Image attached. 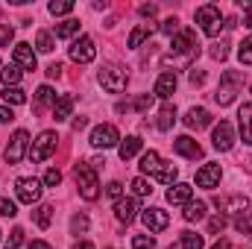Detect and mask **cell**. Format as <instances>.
<instances>
[{
	"instance_id": "6da1fadb",
	"label": "cell",
	"mask_w": 252,
	"mask_h": 249,
	"mask_svg": "<svg viewBox=\"0 0 252 249\" xmlns=\"http://www.w3.org/2000/svg\"><path fill=\"white\" fill-rule=\"evenodd\" d=\"M141 173L153 176V179H156V182H161V185H173V182H176V176H179V170H176L173 164L161 161V156H158L156 150H150V153H144V156H141Z\"/></svg>"
},
{
	"instance_id": "7a4b0ae2",
	"label": "cell",
	"mask_w": 252,
	"mask_h": 249,
	"mask_svg": "<svg viewBox=\"0 0 252 249\" xmlns=\"http://www.w3.org/2000/svg\"><path fill=\"white\" fill-rule=\"evenodd\" d=\"M241 88H244V76H241L238 70H226V73L220 76V85H217L214 103H220V106H232L235 97L241 94Z\"/></svg>"
},
{
	"instance_id": "3957f363",
	"label": "cell",
	"mask_w": 252,
	"mask_h": 249,
	"mask_svg": "<svg viewBox=\"0 0 252 249\" xmlns=\"http://www.w3.org/2000/svg\"><path fill=\"white\" fill-rule=\"evenodd\" d=\"M73 176H76V185H79V196L94 202L100 196V182H97V173L91 164H76L73 167Z\"/></svg>"
},
{
	"instance_id": "277c9868",
	"label": "cell",
	"mask_w": 252,
	"mask_h": 249,
	"mask_svg": "<svg viewBox=\"0 0 252 249\" xmlns=\"http://www.w3.org/2000/svg\"><path fill=\"white\" fill-rule=\"evenodd\" d=\"M196 24L202 27V32H205L208 38L220 35V30H223V15H220V6H214V3L199 6V9H196Z\"/></svg>"
},
{
	"instance_id": "5b68a950",
	"label": "cell",
	"mask_w": 252,
	"mask_h": 249,
	"mask_svg": "<svg viewBox=\"0 0 252 249\" xmlns=\"http://www.w3.org/2000/svg\"><path fill=\"white\" fill-rule=\"evenodd\" d=\"M173 53H179V56H185V62H188L190 56H199V44H196V32L193 30H179L176 35H173Z\"/></svg>"
},
{
	"instance_id": "8992f818",
	"label": "cell",
	"mask_w": 252,
	"mask_h": 249,
	"mask_svg": "<svg viewBox=\"0 0 252 249\" xmlns=\"http://www.w3.org/2000/svg\"><path fill=\"white\" fill-rule=\"evenodd\" d=\"M235 126L229 124V121H220V124L214 126V132H211V144H214V150H220V153H229L232 147H235Z\"/></svg>"
},
{
	"instance_id": "52a82bcc",
	"label": "cell",
	"mask_w": 252,
	"mask_h": 249,
	"mask_svg": "<svg viewBox=\"0 0 252 249\" xmlns=\"http://www.w3.org/2000/svg\"><path fill=\"white\" fill-rule=\"evenodd\" d=\"M100 85H103L109 94H121L126 88V70L115 67V64L103 67V70H100Z\"/></svg>"
},
{
	"instance_id": "ba28073f",
	"label": "cell",
	"mask_w": 252,
	"mask_h": 249,
	"mask_svg": "<svg viewBox=\"0 0 252 249\" xmlns=\"http://www.w3.org/2000/svg\"><path fill=\"white\" fill-rule=\"evenodd\" d=\"M56 132H41L38 135V141L30 147V158L32 161H44V158H50L53 156V150H56Z\"/></svg>"
},
{
	"instance_id": "9c48e42d",
	"label": "cell",
	"mask_w": 252,
	"mask_h": 249,
	"mask_svg": "<svg viewBox=\"0 0 252 249\" xmlns=\"http://www.w3.org/2000/svg\"><path fill=\"white\" fill-rule=\"evenodd\" d=\"M15 193H18V199H21V202L32 205V202H38V199H41V182H38V179H32V176H24V179H18V182H15Z\"/></svg>"
},
{
	"instance_id": "30bf717a",
	"label": "cell",
	"mask_w": 252,
	"mask_h": 249,
	"mask_svg": "<svg viewBox=\"0 0 252 249\" xmlns=\"http://www.w3.org/2000/svg\"><path fill=\"white\" fill-rule=\"evenodd\" d=\"M70 59L76 64H88L97 59V47H94V41L88 38V35H82V38H76L73 44H70Z\"/></svg>"
},
{
	"instance_id": "8fae6325",
	"label": "cell",
	"mask_w": 252,
	"mask_h": 249,
	"mask_svg": "<svg viewBox=\"0 0 252 249\" xmlns=\"http://www.w3.org/2000/svg\"><path fill=\"white\" fill-rule=\"evenodd\" d=\"M27 141H30V135H27L24 129H18V132L9 138V147H6V164H21V158H24V153H27Z\"/></svg>"
},
{
	"instance_id": "7c38bea8",
	"label": "cell",
	"mask_w": 252,
	"mask_h": 249,
	"mask_svg": "<svg viewBox=\"0 0 252 249\" xmlns=\"http://www.w3.org/2000/svg\"><path fill=\"white\" fill-rule=\"evenodd\" d=\"M121 141V135H118V129L112 124H100L94 132H91V147H97V150H106V147H115Z\"/></svg>"
},
{
	"instance_id": "4fadbf2b",
	"label": "cell",
	"mask_w": 252,
	"mask_h": 249,
	"mask_svg": "<svg viewBox=\"0 0 252 249\" xmlns=\"http://www.w3.org/2000/svg\"><path fill=\"white\" fill-rule=\"evenodd\" d=\"M141 220H144V226H147L150 232H164V229L170 226V217H167V211H161V208H144V211H141Z\"/></svg>"
},
{
	"instance_id": "5bb4252c",
	"label": "cell",
	"mask_w": 252,
	"mask_h": 249,
	"mask_svg": "<svg viewBox=\"0 0 252 249\" xmlns=\"http://www.w3.org/2000/svg\"><path fill=\"white\" fill-rule=\"evenodd\" d=\"M214 205L220 208V211H229V214H244V211H250V199L247 196H214Z\"/></svg>"
},
{
	"instance_id": "9a60e30c",
	"label": "cell",
	"mask_w": 252,
	"mask_h": 249,
	"mask_svg": "<svg viewBox=\"0 0 252 249\" xmlns=\"http://www.w3.org/2000/svg\"><path fill=\"white\" fill-rule=\"evenodd\" d=\"M220 176H223L220 164H205V167H199V170H196V185L205 187V190H211V187H217Z\"/></svg>"
},
{
	"instance_id": "2e32d148",
	"label": "cell",
	"mask_w": 252,
	"mask_h": 249,
	"mask_svg": "<svg viewBox=\"0 0 252 249\" xmlns=\"http://www.w3.org/2000/svg\"><path fill=\"white\" fill-rule=\"evenodd\" d=\"M173 150L179 153V156H185L190 161H196V158H202V147L190 138V135H182V138H176L173 141Z\"/></svg>"
},
{
	"instance_id": "e0dca14e",
	"label": "cell",
	"mask_w": 252,
	"mask_h": 249,
	"mask_svg": "<svg viewBox=\"0 0 252 249\" xmlns=\"http://www.w3.org/2000/svg\"><path fill=\"white\" fill-rule=\"evenodd\" d=\"M173 91H176V73H173V70H164V73L156 79L153 94L161 97V100H167V97H173Z\"/></svg>"
},
{
	"instance_id": "ac0fdd59",
	"label": "cell",
	"mask_w": 252,
	"mask_h": 249,
	"mask_svg": "<svg viewBox=\"0 0 252 249\" xmlns=\"http://www.w3.org/2000/svg\"><path fill=\"white\" fill-rule=\"evenodd\" d=\"M15 62L21 64L24 70H35V53H32V44H27V41H21V44H15Z\"/></svg>"
},
{
	"instance_id": "d6986e66",
	"label": "cell",
	"mask_w": 252,
	"mask_h": 249,
	"mask_svg": "<svg viewBox=\"0 0 252 249\" xmlns=\"http://www.w3.org/2000/svg\"><path fill=\"white\" fill-rule=\"evenodd\" d=\"M138 211H141V208H138V202H135V199H121V202L115 205V217H118L124 226H129V223L138 217Z\"/></svg>"
},
{
	"instance_id": "ffe728a7",
	"label": "cell",
	"mask_w": 252,
	"mask_h": 249,
	"mask_svg": "<svg viewBox=\"0 0 252 249\" xmlns=\"http://www.w3.org/2000/svg\"><path fill=\"white\" fill-rule=\"evenodd\" d=\"M190 196H193V187L185 185V182H179V185H173L167 190V202L170 205H188Z\"/></svg>"
},
{
	"instance_id": "44dd1931",
	"label": "cell",
	"mask_w": 252,
	"mask_h": 249,
	"mask_svg": "<svg viewBox=\"0 0 252 249\" xmlns=\"http://www.w3.org/2000/svg\"><path fill=\"white\" fill-rule=\"evenodd\" d=\"M238 121H241V135H244V144H252V103H244V106H241Z\"/></svg>"
},
{
	"instance_id": "7402d4cb",
	"label": "cell",
	"mask_w": 252,
	"mask_h": 249,
	"mask_svg": "<svg viewBox=\"0 0 252 249\" xmlns=\"http://www.w3.org/2000/svg\"><path fill=\"white\" fill-rule=\"evenodd\" d=\"M208 124H211V115L205 109H188V115H185V126L188 129H205Z\"/></svg>"
},
{
	"instance_id": "603a6c76",
	"label": "cell",
	"mask_w": 252,
	"mask_h": 249,
	"mask_svg": "<svg viewBox=\"0 0 252 249\" xmlns=\"http://www.w3.org/2000/svg\"><path fill=\"white\" fill-rule=\"evenodd\" d=\"M141 147H144V141H141L138 135H129L126 141H121L118 153H121V158H124V161H129L132 156H138V153H141Z\"/></svg>"
},
{
	"instance_id": "cb8c5ba5",
	"label": "cell",
	"mask_w": 252,
	"mask_h": 249,
	"mask_svg": "<svg viewBox=\"0 0 252 249\" xmlns=\"http://www.w3.org/2000/svg\"><path fill=\"white\" fill-rule=\"evenodd\" d=\"M70 112H73V97H70V94H62V97L56 100V106H53V118H56V121H67Z\"/></svg>"
},
{
	"instance_id": "d4e9b609",
	"label": "cell",
	"mask_w": 252,
	"mask_h": 249,
	"mask_svg": "<svg viewBox=\"0 0 252 249\" xmlns=\"http://www.w3.org/2000/svg\"><path fill=\"white\" fill-rule=\"evenodd\" d=\"M173 124H176V106L164 103V106H161V112H158V121H156V126H158L161 132H167Z\"/></svg>"
},
{
	"instance_id": "484cf974",
	"label": "cell",
	"mask_w": 252,
	"mask_h": 249,
	"mask_svg": "<svg viewBox=\"0 0 252 249\" xmlns=\"http://www.w3.org/2000/svg\"><path fill=\"white\" fill-rule=\"evenodd\" d=\"M182 217H185L188 223H196V220H202V217H205V202H199V199L193 202V199H190L188 205H185V211H182Z\"/></svg>"
},
{
	"instance_id": "4316f807",
	"label": "cell",
	"mask_w": 252,
	"mask_h": 249,
	"mask_svg": "<svg viewBox=\"0 0 252 249\" xmlns=\"http://www.w3.org/2000/svg\"><path fill=\"white\" fill-rule=\"evenodd\" d=\"M56 106V91L50 88V85H41L38 91H35V109H44V106Z\"/></svg>"
},
{
	"instance_id": "83f0119b",
	"label": "cell",
	"mask_w": 252,
	"mask_h": 249,
	"mask_svg": "<svg viewBox=\"0 0 252 249\" xmlns=\"http://www.w3.org/2000/svg\"><path fill=\"white\" fill-rule=\"evenodd\" d=\"M0 79H3V85H6V88H15V85H18V79H21L18 64H6V67L0 70Z\"/></svg>"
},
{
	"instance_id": "f1b7e54d",
	"label": "cell",
	"mask_w": 252,
	"mask_h": 249,
	"mask_svg": "<svg viewBox=\"0 0 252 249\" xmlns=\"http://www.w3.org/2000/svg\"><path fill=\"white\" fill-rule=\"evenodd\" d=\"M32 217H35L38 229H47V226H50V220H53V205H38V208L32 211Z\"/></svg>"
},
{
	"instance_id": "f546056e",
	"label": "cell",
	"mask_w": 252,
	"mask_h": 249,
	"mask_svg": "<svg viewBox=\"0 0 252 249\" xmlns=\"http://www.w3.org/2000/svg\"><path fill=\"white\" fill-rule=\"evenodd\" d=\"M3 100H6V106H21V103H27V94L15 85V88H3Z\"/></svg>"
},
{
	"instance_id": "4dcf8cb0",
	"label": "cell",
	"mask_w": 252,
	"mask_h": 249,
	"mask_svg": "<svg viewBox=\"0 0 252 249\" xmlns=\"http://www.w3.org/2000/svg\"><path fill=\"white\" fill-rule=\"evenodd\" d=\"M76 32H79V21H73V18H67V21H62L56 27V38H70Z\"/></svg>"
},
{
	"instance_id": "1f68e13d",
	"label": "cell",
	"mask_w": 252,
	"mask_h": 249,
	"mask_svg": "<svg viewBox=\"0 0 252 249\" xmlns=\"http://www.w3.org/2000/svg\"><path fill=\"white\" fill-rule=\"evenodd\" d=\"M235 229H238L244 238H252V211L238 214V220H235Z\"/></svg>"
},
{
	"instance_id": "d6a6232c",
	"label": "cell",
	"mask_w": 252,
	"mask_h": 249,
	"mask_svg": "<svg viewBox=\"0 0 252 249\" xmlns=\"http://www.w3.org/2000/svg\"><path fill=\"white\" fill-rule=\"evenodd\" d=\"M150 35V24H141V27H135L132 30V35H129V47L135 50V47H141V41Z\"/></svg>"
},
{
	"instance_id": "836d02e7",
	"label": "cell",
	"mask_w": 252,
	"mask_h": 249,
	"mask_svg": "<svg viewBox=\"0 0 252 249\" xmlns=\"http://www.w3.org/2000/svg\"><path fill=\"white\" fill-rule=\"evenodd\" d=\"M47 12L50 15H67V12H73V0H53L47 6Z\"/></svg>"
},
{
	"instance_id": "e575fe53",
	"label": "cell",
	"mask_w": 252,
	"mask_h": 249,
	"mask_svg": "<svg viewBox=\"0 0 252 249\" xmlns=\"http://www.w3.org/2000/svg\"><path fill=\"white\" fill-rule=\"evenodd\" d=\"M35 47H38V50H41V53H50V50H53V47H56V44H53V35H50V32H44V30H41V32H38V35H35Z\"/></svg>"
},
{
	"instance_id": "d590c367",
	"label": "cell",
	"mask_w": 252,
	"mask_h": 249,
	"mask_svg": "<svg viewBox=\"0 0 252 249\" xmlns=\"http://www.w3.org/2000/svg\"><path fill=\"white\" fill-rule=\"evenodd\" d=\"M88 229V217L85 214H73L70 217V235H82Z\"/></svg>"
},
{
	"instance_id": "8d00e7d4",
	"label": "cell",
	"mask_w": 252,
	"mask_h": 249,
	"mask_svg": "<svg viewBox=\"0 0 252 249\" xmlns=\"http://www.w3.org/2000/svg\"><path fill=\"white\" fill-rule=\"evenodd\" d=\"M182 249H202V235L185 232V235H182Z\"/></svg>"
},
{
	"instance_id": "74e56055",
	"label": "cell",
	"mask_w": 252,
	"mask_h": 249,
	"mask_svg": "<svg viewBox=\"0 0 252 249\" xmlns=\"http://www.w3.org/2000/svg\"><path fill=\"white\" fill-rule=\"evenodd\" d=\"M153 103H156V94H141V97L132 103V109H138V112H150Z\"/></svg>"
},
{
	"instance_id": "f35d334b",
	"label": "cell",
	"mask_w": 252,
	"mask_h": 249,
	"mask_svg": "<svg viewBox=\"0 0 252 249\" xmlns=\"http://www.w3.org/2000/svg\"><path fill=\"white\" fill-rule=\"evenodd\" d=\"M132 193H135V196H150V193H153V187H150L147 179H141V176H138V179H132Z\"/></svg>"
},
{
	"instance_id": "ab89813d",
	"label": "cell",
	"mask_w": 252,
	"mask_h": 249,
	"mask_svg": "<svg viewBox=\"0 0 252 249\" xmlns=\"http://www.w3.org/2000/svg\"><path fill=\"white\" fill-rule=\"evenodd\" d=\"M238 59H241V64H252V35L244 38V44H241V50H238Z\"/></svg>"
},
{
	"instance_id": "60d3db41",
	"label": "cell",
	"mask_w": 252,
	"mask_h": 249,
	"mask_svg": "<svg viewBox=\"0 0 252 249\" xmlns=\"http://www.w3.org/2000/svg\"><path fill=\"white\" fill-rule=\"evenodd\" d=\"M132 249H158V247H156L153 238H147V235H135V238H132Z\"/></svg>"
},
{
	"instance_id": "b9f144b4",
	"label": "cell",
	"mask_w": 252,
	"mask_h": 249,
	"mask_svg": "<svg viewBox=\"0 0 252 249\" xmlns=\"http://www.w3.org/2000/svg\"><path fill=\"white\" fill-rule=\"evenodd\" d=\"M21 244H24V229H12L9 241H6V249H18Z\"/></svg>"
},
{
	"instance_id": "7bdbcfd3",
	"label": "cell",
	"mask_w": 252,
	"mask_h": 249,
	"mask_svg": "<svg viewBox=\"0 0 252 249\" xmlns=\"http://www.w3.org/2000/svg\"><path fill=\"white\" fill-rule=\"evenodd\" d=\"M223 229H226V217H223V214H214V217L208 220V232L217 235V232H223Z\"/></svg>"
},
{
	"instance_id": "ee69618b",
	"label": "cell",
	"mask_w": 252,
	"mask_h": 249,
	"mask_svg": "<svg viewBox=\"0 0 252 249\" xmlns=\"http://www.w3.org/2000/svg\"><path fill=\"white\" fill-rule=\"evenodd\" d=\"M106 193H109V199L121 202V199H124V185H121V182H109V187H106Z\"/></svg>"
},
{
	"instance_id": "f6af8a7d",
	"label": "cell",
	"mask_w": 252,
	"mask_h": 249,
	"mask_svg": "<svg viewBox=\"0 0 252 249\" xmlns=\"http://www.w3.org/2000/svg\"><path fill=\"white\" fill-rule=\"evenodd\" d=\"M226 56H229V44H226V41H220V44H214V47H211V59L223 62Z\"/></svg>"
},
{
	"instance_id": "bcb514c9",
	"label": "cell",
	"mask_w": 252,
	"mask_h": 249,
	"mask_svg": "<svg viewBox=\"0 0 252 249\" xmlns=\"http://www.w3.org/2000/svg\"><path fill=\"white\" fill-rule=\"evenodd\" d=\"M59 182H62V173H59L56 167H50V170L44 173V185H47V187H56Z\"/></svg>"
},
{
	"instance_id": "7dc6e473",
	"label": "cell",
	"mask_w": 252,
	"mask_h": 249,
	"mask_svg": "<svg viewBox=\"0 0 252 249\" xmlns=\"http://www.w3.org/2000/svg\"><path fill=\"white\" fill-rule=\"evenodd\" d=\"M161 32H164V35H176V32H179V21H176V18H167V21L161 24Z\"/></svg>"
},
{
	"instance_id": "c3c4849f",
	"label": "cell",
	"mask_w": 252,
	"mask_h": 249,
	"mask_svg": "<svg viewBox=\"0 0 252 249\" xmlns=\"http://www.w3.org/2000/svg\"><path fill=\"white\" fill-rule=\"evenodd\" d=\"M0 214H3V217H15V214H18L15 202H12V199H0Z\"/></svg>"
},
{
	"instance_id": "681fc988",
	"label": "cell",
	"mask_w": 252,
	"mask_h": 249,
	"mask_svg": "<svg viewBox=\"0 0 252 249\" xmlns=\"http://www.w3.org/2000/svg\"><path fill=\"white\" fill-rule=\"evenodd\" d=\"M12 38H15L12 27H9V24H0V47H6V44H9Z\"/></svg>"
},
{
	"instance_id": "f907efd6",
	"label": "cell",
	"mask_w": 252,
	"mask_h": 249,
	"mask_svg": "<svg viewBox=\"0 0 252 249\" xmlns=\"http://www.w3.org/2000/svg\"><path fill=\"white\" fill-rule=\"evenodd\" d=\"M188 79H190V85H202V82H205V73H202L199 67H190Z\"/></svg>"
},
{
	"instance_id": "816d5d0a",
	"label": "cell",
	"mask_w": 252,
	"mask_h": 249,
	"mask_svg": "<svg viewBox=\"0 0 252 249\" xmlns=\"http://www.w3.org/2000/svg\"><path fill=\"white\" fill-rule=\"evenodd\" d=\"M15 121V112L9 106H0V124H12Z\"/></svg>"
},
{
	"instance_id": "f5cc1de1",
	"label": "cell",
	"mask_w": 252,
	"mask_h": 249,
	"mask_svg": "<svg viewBox=\"0 0 252 249\" xmlns=\"http://www.w3.org/2000/svg\"><path fill=\"white\" fill-rule=\"evenodd\" d=\"M47 76H50V79H59V76H62V64L53 62L50 67H47Z\"/></svg>"
},
{
	"instance_id": "db71d44e",
	"label": "cell",
	"mask_w": 252,
	"mask_h": 249,
	"mask_svg": "<svg viewBox=\"0 0 252 249\" xmlns=\"http://www.w3.org/2000/svg\"><path fill=\"white\" fill-rule=\"evenodd\" d=\"M138 12H141V15H144V18H153V15H156V12H158V9H156V6H153V3H144V6H141V9H138Z\"/></svg>"
},
{
	"instance_id": "11a10c76",
	"label": "cell",
	"mask_w": 252,
	"mask_h": 249,
	"mask_svg": "<svg viewBox=\"0 0 252 249\" xmlns=\"http://www.w3.org/2000/svg\"><path fill=\"white\" fill-rule=\"evenodd\" d=\"M30 249H53V247H50V244H44V241H32Z\"/></svg>"
},
{
	"instance_id": "9f6ffc18",
	"label": "cell",
	"mask_w": 252,
	"mask_h": 249,
	"mask_svg": "<svg viewBox=\"0 0 252 249\" xmlns=\"http://www.w3.org/2000/svg\"><path fill=\"white\" fill-rule=\"evenodd\" d=\"M211 249H232V244H229V241H217Z\"/></svg>"
},
{
	"instance_id": "6f0895ef",
	"label": "cell",
	"mask_w": 252,
	"mask_h": 249,
	"mask_svg": "<svg viewBox=\"0 0 252 249\" xmlns=\"http://www.w3.org/2000/svg\"><path fill=\"white\" fill-rule=\"evenodd\" d=\"M82 126H85V118H76V121H73V129H76V132H79Z\"/></svg>"
},
{
	"instance_id": "680465c9",
	"label": "cell",
	"mask_w": 252,
	"mask_h": 249,
	"mask_svg": "<svg viewBox=\"0 0 252 249\" xmlns=\"http://www.w3.org/2000/svg\"><path fill=\"white\" fill-rule=\"evenodd\" d=\"M76 249H94V244H88V241H82V244H76Z\"/></svg>"
},
{
	"instance_id": "91938a15",
	"label": "cell",
	"mask_w": 252,
	"mask_h": 249,
	"mask_svg": "<svg viewBox=\"0 0 252 249\" xmlns=\"http://www.w3.org/2000/svg\"><path fill=\"white\" fill-rule=\"evenodd\" d=\"M244 24H247V27H252V15H250V18H247V21H244Z\"/></svg>"
},
{
	"instance_id": "94428289",
	"label": "cell",
	"mask_w": 252,
	"mask_h": 249,
	"mask_svg": "<svg viewBox=\"0 0 252 249\" xmlns=\"http://www.w3.org/2000/svg\"><path fill=\"white\" fill-rule=\"evenodd\" d=\"M250 170H252V161H250Z\"/></svg>"
},
{
	"instance_id": "6125c7cd",
	"label": "cell",
	"mask_w": 252,
	"mask_h": 249,
	"mask_svg": "<svg viewBox=\"0 0 252 249\" xmlns=\"http://www.w3.org/2000/svg\"><path fill=\"white\" fill-rule=\"evenodd\" d=\"M250 91H252V85H250Z\"/></svg>"
},
{
	"instance_id": "be15d7a7",
	"label": "cell",
	"mask_w": 252,
	"mask_h": 249,
	"mask_svg": "<svg viewBox=\"0 0 252 249\" xmlns=\"http://www.w3.org/2000/svg\"><path fill=\"white\" fill-rule=\"evenodd\" d=\"M0 235H3V232H0Z\"/></svg>"
},
{
	"instance_id": "e7e4bbea",
	"label": "cell",
	"mask_w": 252,
	"mask_h": 249,
	"mask_svg": "<svg viewBox=\"0 0 252 249\" xmlns=\"http://www.w3.org/2000/svg\"><path fill=\"white\" fill-rule=\"evenodd\" d=\"M0 64H3V62H0Z\"/></svg>"
}]
</instances>
